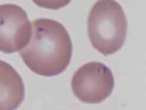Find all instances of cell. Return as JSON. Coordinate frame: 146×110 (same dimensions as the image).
<instances>
[{"label": "cell", "instance_id": "cell-4", "mask_svg": "<svg viewBox=\"0 0 146 110\" xmlns=\"http://www.w3.org/2000/svg\"><path fill=\"white\" fill-rule=\"evenodd\" d=\"M31 24L25 10L15 4L0 5V51H20L29 42Z\"/></svg>", "mask_w": 146, "mask_h": 110}, {"label": "cell", "instance_id": "cell-3", "mask_svg": "<svg viewBox=\"0 0 146 110\" xmlns=\"http://www.w3.org/2000/svg\"><path fill=\"white\" fill-rule=\"evenodd\" d=\"M115 81L112 72L99 62L86 63L73 74L72 90L77 98L86 103H99L111 94Z\"/></svg>", "mask_w": 146, "mask_h": 110}, {"label": "cell", "instance_id": "cell-1", "mask_svg": "<svg viewBox=\"0 0 146 110\" xmlns=\"http://www.w3.org/2000/svg\"><path fill=\"white\" fill-rule=\"evenodd\" d=\"M19 54L35 74L57 76L66 70L71 60L70 36L63 25L55 20L36 19L31 24L29 41L20 50Z\"/></svg>", "mask_w": 146, "mask_h": 110}, {"label": "cell", "instance_id": "cell-5", "mask_svg": "<svg viewBox=\"0 0 146 110\" xmlns=\"http://www.w3.org/2000/svg\"><path fill=\"white\" fill-rule=\"evenodd\" d=\"M25 95L21 76L13 66L0 60V110H16Z\"/></svg>", "mask_w": 146, "mask_h": 110}, {"label": "cell", "instance_id": "cell-2", "mask_svg": "<svg viewBox=\"0 0 146 110\" xmlns=\"http://www.w3.org/2000/svg\"><path fill=\"white\" fill-rule=\"evenodd\" d=\"M127 21L121 6L115 1H98L88 18V34L95 49L104 56L121 49L126 39Z\"/></svg>", "mask_w": 146, "mask_h": 110}]
</instances>
